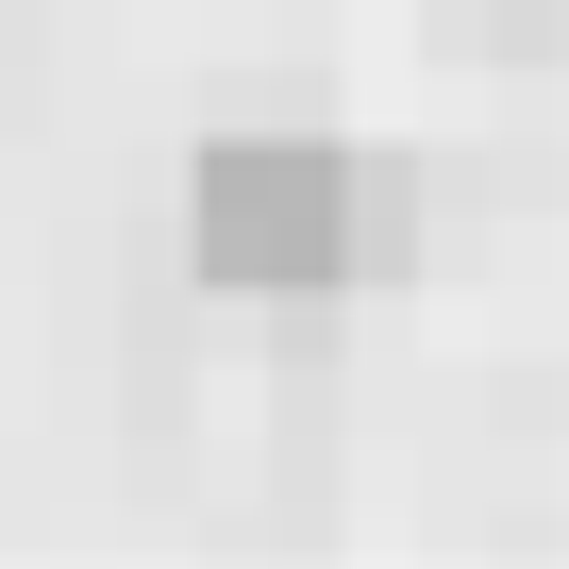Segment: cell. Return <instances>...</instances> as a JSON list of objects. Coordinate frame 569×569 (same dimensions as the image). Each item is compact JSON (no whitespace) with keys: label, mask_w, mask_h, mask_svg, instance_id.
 <instances>
[{"label":"cell","mask_w":569,"mask_h":569,"mask_svg":"<svg viewBox=\"0 0 569 569\" xmlns=\"http://www.w3.org/2000/svg\"><path fill=\"white\" fill-rule=\"evenodd\" d=\"M184 234H201L218 284H251V302H319V284L369 268V168L319 151V134H234V151H201Z\"/></svg>","instance_id":"cell-1"}]
</instances>
